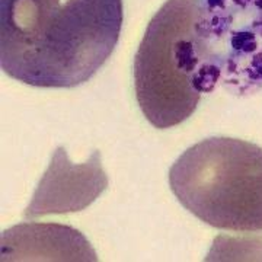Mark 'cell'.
<instances>
[{
	"mask_svg": "<svg viewBox=\"0 0 262 262\" xmlns=\"http://www.w3.org/2000/svg\"><path fill=\"white\" fill-rule=\"evenodd\" d=\"M122 0H0V66L35 88L91 80L118 44Z\"/></svg>",
	"mask_w": 262,
	"mask_h": 262,
	"instance_id": "1",
	"label": "cell"
},
{
	"mask_svg": "<svg viewBox=\"0 0 262 262\" xmlns=\"http://www.w3.org/2000/svg\"><path fill=\"white\" fill-rule=\"evenodd\" d=\"M169 185L191 214L236 233L262 230V147L211 137L185 150L169 170Z\"/></svg>",
	"mask_w": 262,
	"mask_h": 262,
	"instance_id": "2",
	"label": "cell"
},
{
	"mask_svg": "<svg viewBox=\"0 0 262 262\" xmlns=\"http://www.w3.org/2000/svg\"><path fill=\"white\" fill-rule=\"evenodd\" d=\"M200 0H166L149 22L134 58V89L141 113L159 130L188 120L201 94L194 77L206 63L196 32Z\"/></svg>",
	"mask_w": 262,
	"mask_h": 262,
	"instance_id": "3",
	"label": "cell"
},
{
	"mask_svg": "<svg viewBox=\"0 0 262 262\" xmlns=\"http://www.w3.org/2000/svg\"><path fill=\"white\" fill-rule=\"evenodd\" d=\"M108 184L98 150L88 162L76 165L70 162L64 147H57L24 217L35 219L82 211L101 196Z\"/></svg>",
	"mask_w": 262,
	"mask_h": 262,
	"instance_id": "4",
	"label": "cell"
},
{
	"mask_svg": "<svg viewBox=\"0 0 262 262\" xmlns=\"http://www.w3.org/2000/svg\"><path fill=\"white\" fill-rule=\"evenodd\" d=\"M2 261L96 262V252L75 227L57 223H22L0 237Z\"/></svg>",
	"mask_w": 262,
	"mask_h": 262,
	"instance_id": "5",
	"label": "cell"
},
{
	"mask_svg": "<svg viewBox=\"0 0 262 262\" xmlns=\"http://www.w3.org/2000/svg\"><path fill=\"white\" fill-rule=\"evenodd\" d=\"M206 261H262V230L234 237L217 236Z\"/></svg>",
	"mask_w": 262,
	"mask_h": 262,
	"instance_id": "6",
	"label": "cell"
},
{
	"mask_svg": "<svg viewBox=\"0 0 262 262\" xmlns=\"http://www.w3.org/2000/svg\"><path fill=\"white\" fill-rule=\"evenodd\" d=\"M230 44L236 53L239 54H252L258 48L256 42V34L251 31H239L234 32L230 38Z\"/></svg>",
	"mask_w": 262,
	"mask_h": 262,
	"instance_id": "7",
	"label": "cell"
}]
</instances>
